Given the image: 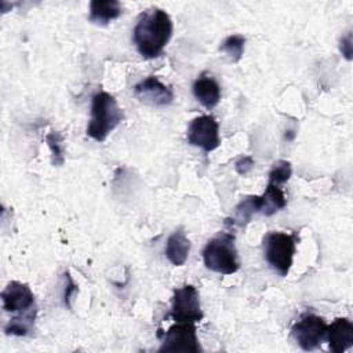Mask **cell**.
Masks as SVG:
<instances>
[{
	"label": "cell",
	"instance_id": "cell-9",
	"mask_svg": "<svg viewBox=\"0 0 353 353\" xmlns=\"http://www.w3.org/2000/svg\"><path fill=\"white\" fill-rule=\"evenodd\" d=\"M1 302L4 312L22 314L37 309L34 295L30 287L21 281H10L1 291Z\"/></svg>",
	"mask_w": 353,
	"mask_h": 353
},
{
	"label": "cell",
	"instance_id": "cell-22",
	"mask_svg": "<svg viewBox=\"0 0 353 353\" xmlns=\"http://www.w3.org/2000/svg\"><path fill=\"white\" fill-rule=\"evenodd\" d=\"M352 34L350 33H347V36L346 37H342L341 39V44H339V50H341V52L345 55V58L346 59H350L352 58Z\"/></svg>",
	"mask_w": 353,
	"mask_h": 353
},
{
	"label": "cell",
	"instance_id": "cell-1",
	"mask_svg": "<svg viewBox=\"0 0 353 353\" xmlns=\"http://www.w3.org/2000/svg\"><path fill=\"white\" fill-rule=\"evenodd\" d=\"M172 19L164 10L152 7L142 12L132 30L138 52L146 59L160 57L172 36Z\"/></svg>",
	"mask_w": 353,
	"mask_h": 353
},
{
	"label": "cell",
	"instance_id": "cell-20",
	"mask_svg": "<svg viewBox=\"0 0 353 353\" xmlns=\"http://www.w3.org/2000/svg\"><path fill=\"white\" fill-rule=\"evenodd\" d=\"M291 175H292L291 163L287 161V160H277V161L273 163V165L269 171V181L268 182L281 186L285 182H288Z\"/></svg>",
	"mask_w": 353,
	"mask_h": 353
},
{
	"label": "cell",
	"instance_id": "cell-21",
	"mask_svg": "<svg viewBox=\"0 0 353 353\" xmlns=\"http://www.w3.org/2000/svg\"><path fill=\"white\" fill-rule=\"evenodd\" d=\"M254 159L251 156H240L236 163L234 168L240 175H247L254 168Z\"/></svg>",
	"mask_w": 353,
	"mask_h": 353
},
{
	"label": "cell",
	"instance_id": "cell-16",
	"mask_svg": "<svg viewBox=\"0 0 353 353\" xmlns=\"http://www.w3.org/2000/svg\"><path fill=\"white\" fill-rule=\"evenodd\" d=\"M37 309L17 314L4 325V332L7 335H15V336H26L34 330V320H36Z\"/></svg>",
	"mask_w": 353,
	"mask_h": 353
},
{
	"label": "cell",
	"instance_id": "cell-15",
	"mask_svg": "<svg viewBox=\"0 0 353 353\" xmlns=\"http://www.w3.org/2000/svg\"><path fill=\"white\" fill-rule=\"evenodd\" d=\"M261 197V208L259 212L265 216H272L277 211L283 210L287 205V199L283 189L279 185L268 182L266 189Z\"/></svg>",
	"mask_w": 353,
	"mask_h": 353
},
{
	"label": "cell",
	"instance_id": "cell-12",
	"mask_svg": "<svg viewBox=\"0 0 353 353\" xmlns=\"http://www.w3.org/2000/svg\"><path fill=\"white\" fill-rule=\"evenodd\" d=\"M193 95L205 109L215 108L221 101V87L218 81L207 73H201L193 83Z\"/></svg>",
	"mask_w": 353,
	"mask_h": 353
},
{
	"label": "cell",
	"instance_id": "cell-13",
	"mask_svg": "<svg viewBox=\"0 0 353 353\" xmlns=\"http://www.w3.org/2000/svg\"><path fill=\"white\" fill-rule=\"evenodd\" d=\"M189 252H190V241L186 237V233L183 232V229H176L170 234L165 244L167 259L175 266H182L186 262Z\"/></svg>",
	"mask_w": 353,
	"mask_h": 353
},
{
	"label": "cell",
	"instance_id": "cell-18",
	"mask_svg": "<svg viewBox=\"0 0 353 353\" xmlns=\"http://www.w3.org/2000/svg\"><path fill=\"white\" fill-rule=\"evenodd\" d=\"M245 47V37L243 34H230L228 36L222 44L219 46V50L228 55V58L232 62H239L244 54Z\"/></svg>",
	"mask_w": 353,
	"mask_h": 353
},
{
	"label": "cell",
	"instance_id": "cell-4",
	"mask_svg": "<svg viewBox=\"0 0 353 353\" xmlns=\"http://www.w3.org/2000/svg\"><path fill=\"white\" fill-rule=\"evenodd\" d=\"M296 250L295 234L269 232L263 237V255L269 266L280 276H287Z\"/></svg>",
	"mask_w": 353,
	"mask_h": 353
},
{
	"label": "cell",
	"instance_id": "cell-5",
	"mask_svg": "<svg viewBox=\"0 0 353 353\" xmlns=\"http://www.w3.org/2000/svg\"><path fill=\"white\" fill-rule=\"evenodd\" d=\"M170 316L175 321L197 323L203 320L204 313L200 305V295L194 285L185 284L174 290Z\"/></svg>",
	"mask_w": 353,
	"mask_h": 353
},
{
	"label": "cell",
	"instance_id": "cell-23",
	"mask_svg": "<svg viewBox=\"0 0 353 353\" xmlns=\"http://www.w3.org/2000/svg\"><path fill=\"white\" fill-rule=\"evenodd\" d=\"M66 279H68V288L65 290V294H63V301H65V305H66L68 307H70V303H69V301H70L72 292H74L77 288H76L74 283L72 281V279H70V276H69L68 273H66Z\"/></svg>",
	"mask_w": 353,
	"mask_h": 353
},
{
	"label": "cell",
	"instance_id": "cell-3",
	"mask_svg": "<svg viewBox=\"0 0 353 353\" xmlns=\"http://www.w3.org/2000/svg\"><path fill=\"white\" fill-rule=\"evenodd\" d=\"M203 261L205 268L215 273H236L240 269V262L234 245V234L230 232H222L208 240L203 250Z\"/></svg>",
	"mask_w": 353,
	"mask_h": 353
},
{
	"label": "cell",
	"instance_id": "cell-7",
	"mask_svg": "<svg viewBox=\"0 0 353 353\" xmlns=\"http://www.w3.org/2000/svg\"><path fill=\"white\" fill-rule=\"evenodd\" d=\"M327 334V324L324 319L313 313H305L292 325L291 335L302 350L310 352L317 349Z\"/></svg>",
	"mask_w": 353,
	"mask_h": 353
},
{
	"label": "cell",
	"instance_id": "cell-14",
	"mask_svg": "<svg viewBox=\"0 0 353 353\" xmlns=\"http://www.w3.org/2000/svg\"><path fill=\"white\" fill-rule=\"evenodd\" d=\"M121 3L117 0H92L88 19L97 25H108L121 15Z\"/></svg>",
	"mask_w": 353,
	"mask_h": 353
},
{
	"label": "cell",
	"instance_id": "cell-17",
	"mask_svg": "<svg viewBox=\"0 0 353 353\" xmlns=\"http://www.w3.org/2000/svg\"><path fill=\"white\" fill-rule=\"evenodd\" d=\"M261 197L259 196H247L234 207L233 223L237 226H245L254 214L259 212Z\"/></svg>",
	"mask_w": 353,
	"mask_h": 353
},
{
	"label": "cell",
	"instance_id": "cell-10",
	"mask_svg": "<svg viewBox=\"0 0 353 353\" xmlns=\"http://www.w3.org/2000/svg\"><path fill=\"white\" fill-rule=\"evenodd\" d=\"M135 97L149 106H167L174 99L172 90L156 76H148L134 85Z\"/></svg>",
	"mask_w": 353,
	"mask_h": 353
},
{
	"label": "cell",
	"instance_id": "cell-11",
	"mask_svg": "<svg viewBox=\"0 0 353 353\" xmlns=\"http://www.w3.org/2000/svg\"><path fill=\"white\" fill-rule=\"evenodd\" d=\"M325 336L331 352L343 353L353 345V323L346 317H338L327 325Z\"/></svg>",
	"mask_w": 353,
	"mask_h": 353
},
{
	"label": "cell",
	"instance_id": "cell-19",
	"mask_svg": "<svg viewBox=\"0 0 353 353\" xmlns=\"http://www.w3.org/2000/svg\"><path fill=\"white\" fill-rule=\"evenodd\" d=\"M46 142L51 150V163L52 165H62L65 163V139L63 135L58 131H50L46 135Z\"/></svg>",
	"mask_w": 353,
	"mask_h": 353
},
{
	"label": "cell",
	"instance_id": "cell-2",
	"mask_svg": "<svg viewBox=\"0 0 353 353\" xmlns=\"http://www.w3.org/2000/svg\"><path fill=\"white\" fill-rule=\"evenodd\" d=\"M121 120L123 110L117 105L114 97L106 91H98L92 97L91 117L85 134L97 142H103Z\"/></svg>",
	"mask_w": 353,
	"mask_h": 353
},
{
	"label": "cell",
	"instance_id": "cell-6",
	"mask_svg": "<svg viewBox=\"0 0 353 353\" xmlns=\"http://www.w3.org/2000/svg\"><path fill=\"white\" fill-rule=\"evenodd\" d=\"M159 352H182L200 353L203 352L196 334L194 323L176 321L165 332L159 347Z\"/></svg>",
	"mask_w": 353,
	"mask_h": 353
},
{
	"label": "cell",
	"instance_id": "cell-8",
	"mask_svg": "<svg viewBox=\"0 0 353 353\" xmlns=\"http://www.w3.org/2000/svg\"><path fill=\"white\" fill-rule=\"evenodd\" d=\"M188 142L204 152H212L221 145L219 124L211 114H203L193 119L186 131Z\"/></svg>",
	"mask_w": 353,
	"mask_h": 353
}]
</instances>
